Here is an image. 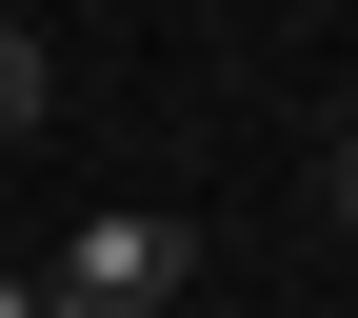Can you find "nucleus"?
I'll return each mask as SVG.
<instances>
[{"mask_svg": "<svg viewBox=\"0 0 358 318\" xmlns=\"http://www.w3.org/2000/svg\"><path fill=\"white\" fill-rule=\"evenodd\" d=\"M40 279V318H179V279H199V239H179L159 199H100L60 259H20Z\"/></svg>", "mask_w": 358, "mask_h": 318, "instance_id": "nucleus-1", "label": "nucleus"}, {"mask_svg": "<svg viewBox=\"0 0 358 318\" xmlns=\"http://www.w3.org/2000/svg\"><path fill=\"white\" fill-rule=\"evenodd\" d=\"M40 100H60V60H40V20H0V140H40Z\"/></svg>", "mask_w": 358, "mask_h": 318, "instance_id": "nucleus-2", "label": "nucleus"}, {"mask_svg": "<svg viewBox=\"0 0 358 318\" xmlns=\"http://www.w3.org/2000/svg\"><path fill=\"white\" fill-rule=\"evenodd\" d=\"M319 219H338V239H358V120H338V140H319Z\"/></svg>", "mask_w": 358, "mask_h": 318, "instance_id": "nucleus-3", "label": "nucleus"}, {"mask_svg": "<svg viewBox=\"0 0 358 318\" xmlns=\"http://www.w3.org/2000/svg\"><path fill=\"white\" fill-rule=\"evenodd\" d=\"M0 318H40V279H20V259H0Z\"/></svg>", "mask_w": 358, "mask_h": 318, "instance_id": "nucleus-4", "label": "nucleus"}]
</instances>
